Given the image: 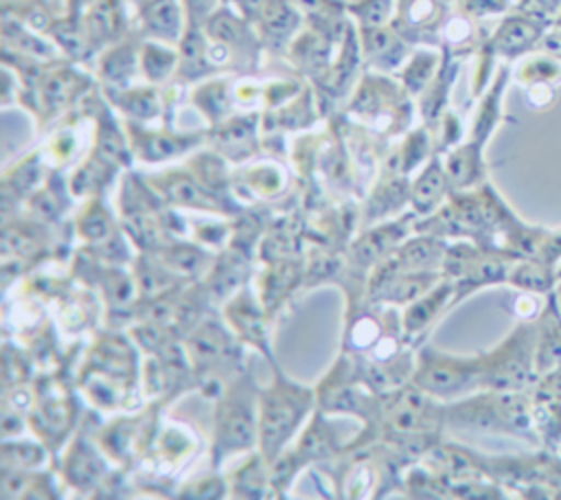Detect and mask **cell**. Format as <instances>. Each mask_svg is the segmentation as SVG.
<instances>
[{"label": "cell", "instance_id": "15", "mask_svg": "<svg viewBox=\"0 0 561 500\" xmlns=\"http://www.w3.org/2000/svg\"><path fill=\"white\" fill-rule=\"evenodd\" d=\"M140 72V44L131 39H118L110 44L99 59V77L105 92L125 90Z\"/></svg>", "mask_w": 561, "mask_h": 500}, {"label": "cell", "instance_id": "11", "mask_svg": "<svg viewBox=\"0 0 561 500\" xmlns=\"http://www.w3.org/2000/svg\"><path fill=\"white\" fill-rule=\"evenodd\" d=\"M535 320V362L537 373H546L561 362V303L557 289L543 296Z\"/></svg>", "mask_w": 561, "mask_h": 500}, {"label": "cell", "instance_id": "3", "mask_svg": "<svg viewBox=\"0 0 561 500\" xmlns=\"http://www.w3.org/2000/svg\"><path fill=\"white\" fill-rule=\"evenodd\" d=\"M259 393L252 368H243L217 395L213 456L221 463L237 452H254L259 447Z\"/></svg>", "mask_w": 561, "mask_h": 500}, {"label": "cell", "instance_id": "27", "mask_svg": "<svg viewBox=\"0 0 561 500\" xmlns=\"http://www.w3.org/2000/svg\"><path fill=\"white\" fill-rule=\"evenodd\" d=\"M535 257L550 263H561V228H550L541 250Z\"/></svg>", "mask_w": 561, "mask_h": 500}, {"label": "cell", "instance_id": "25", "mask_svg": "<svg viewBox=\"0 0 561 500\" xmlns=\"http://www.w3.org/2000/svg\"><path fill=\"white\" fill-rule=\"evenodd\" d=\"M436 64H438V55L436 53H430V50H419L414 53L405 66L401 68V81H403V88L410 92V94H416V92H423L430 81L434 79V70H436Z\"/></svg>", "mask_w": 561, "mask_h": 500}, {"label": "cell", "instance_id": "14", "mask_svg": "<svg viewBox=\"0 0 561 500\" xmlns=\"http://www.w3.org/2000/svg\"><path fill=\"white\" fill-rule=\"evenodd\" d=\"M226 320L232 327V331L250 344H256V349L261 353H265L272 360V355L267 353V333H265V316H263V307L254 300L250 287H241L237 292V296L226 305Z\"/></svg>", "mask_w": 561, "mask_h": 500}, {"label": "cell", "instance_id": "8", "mask_svg": "<svg viewBox=\"0 0 561 500\" xmlns=\"http://www.w3.org/2000/svg\"><path fill=\"white\" fill-rule=\"evenodd\" d=\"M456 303V287L447 276H443L419 298L408 303V309L401 316V329L408 336V340H423V333L430 331L436 318Z\"/></svg>", "mask_w": 561, "mask_h": 500}, {"label": "cell", "instance_id": "13", "mask_svg": "<svg viewBox=\"0 0 561 500\" xmlns=\"http://www.w3.org/2000/svg\"><path fill=\"white\" fill-rule=\"evenodd\" d=\"M208 138H213L217 154L224 158L234 162L248 160L256 154V114L224 118L213 125Z\"/></svg>", "mask_w": 561, "mask_h": 500}, {"label": "cell", "instance_id": "24", "mask_svg": "<svg viewBox=\"0 0 561 500\" xmlns=\"http://www.w3.org/2000/svg\"><path fill=\"white\" fill-rule=\"evenodd\" d=\"M533 425L537 443L548 452L561 450V399H539L533 395Z\"/></svg>", "mask_w": 561, "mask_h": 500}, {"label": "cell", "instance_id": "22", "mask_svg": "<svg viewBox=\"0 0 561 500\" xmlns=\"http://www.w3.org/2000/svg\"><path fill=\"white\" fill-rule=\"evenodd\" d=\"M105 94L127 116V121L145 125L160 114V99L151 86H129Z\"/></svg>", "mask_w": 561, "mask_h": 500}, {"label": "cell", "instance_id": "7", "mask_svg": "<svg viewBox=\"0 0 561 500\" xmlns=\"http://www.w3.org/2000/svg\"><path fill=\"white\" fill-rule=\"evenodd\" d=\"M125 127L129 134L131 149L138 154L140 160H147V162H162V160L182 156L188 149H195L204 143L202 132L175 134L167 127L156 132V129H145L142 123H134V121H127Z\"/></svg>", "mask_w": 561, "mask_h": 500}, {"label": "cell", "instance_id": "2", "mask_svg": "<svg viewBox=\"0 0 561 500\" xmlns=\"http://www.w3.org/2000/svg\"><path fill=\"white\" fill-rule=\"evenodd\" d=\"M316 404V388L289 379L274 362V377L259 393V452L267 465L296 436Z\"/></svg>", "mask_w": 561, "mask_h": 500}, {"label": "cell", "instance_id": "28", "mask_svg": "<svg viewBox=\"0 0 561 500\" xmlns=\"http://www.w3.org/2000/svg\"><path fill=\"white\" fill-rule=\"evenodd\" d=\"M129 2H136V4H138V2H140V0H129Z\"/></svg>", "mask_w": 561, "mask_h": 500}, {"label": "cell", "instance_id": "17", "mask_svg": "<svg viewBox=\"0 0 561 500\" xmlns=\"http://www.w3.org/2000/svg\"><path fill=\"white\" fill-rule=\"evenodd\" d=\"M405 230L408 228L401 226V221H390V224H381L377 228L366 230L348 250L351 263L362 270L370 265H379L403 243Z\"/></svg>", "mask_w": 561, "mask_h": 500}, {"label": "cell", "instance_id": "12", "mask_svg": "<svg viewBox=\"0 0 561 500\" xmlns=\"http://www.w3.org/2000/svg\"><path fill=\"white\" fill-rule=\"evenodd\" d=\"M445 7L440 0H397L392 26L412 44L430 42L427 35L443 31Z\"/></svg>", "mask_w": 561, "mask_h": 500}, {"label": "cell", "instance_id": "23", "mask_svg": "<svg viewBox=\"0 0 561 500\" xmlns=\"http://www.w3.org/2000/svg\"><path fill=\"white\" fill-rule=\"evenodd\" d=\"M178 68V48L158 39L140 42V72L149 83H162Z\"/></svg>", "mask_w": 561, "mask_h": 500}, {"label": "cell", "instance_id": "9", "mask_svg": "<svg viewBox=\"0 0 561 500\" xmlns=\"http://www.w3.org/2000/svg\"><path fill=\"white\" fill-rule=\"evenodd\" d=\"M357 37L362 57L377 70H392L403 66L410 50V42L392 26V22L379 26H359Z\"/></svg>", "mask_w": 561, "mask_h": 500}, {"label": "cell", "instance_id": "10", "mask_svg": "<svg viewBox=\"0 0 561 500\" xmlns=\"http://www.w3.org/2000/svg\"><path fill=\"white\" fill-rule=\"evenodd\" d=\"M138 26L145 39H158V42L178 46L186 29L182 2L180 0H140Z\"/></svg>", "mask_w": 561, "mask_h": 500}, {"label": "cell", "instance_id": "19", "mask_svg": "<svg viewBox=\"0 0 561 500\" xmlns=\"http://www.w3.org/2000/svg\"><path fill=\"white\" fill-rule=\"evenodd\" d=\"M559 283H561V263H550L539 257L515 259L506 281V285L519 292L539 294V296L554 292Z\"/></svg>", "mask_w": 561, "mask_h": 500}, {"label": "cell", "instance_id": "1", "mask_svg": "<svg viewBox=\"0 0 561 500\" xmlns=\"http://www.w3.org/2000/svg\"><path fill=\"white\" fill-rule=\"evenodd\" d=\"M445 425L489 434L519 436L537 443L533 425V393L476 390L445 404Z\"/></svg>", "mask_w": 561, "mask_h": 500}, {"label": "cell", "instance_id": "16", "mask_svg": "<svg viewBox=\"0 0 561 500\" xmlns=\"http://www.w3.org/2000/svg\"><path fill=\"white\" fill-rule=\"evenodd\" d=\"M454 193L447 171H445V162L436 156H432V160L425 164V169L419 173V178L412 182L410 186V204L412 211L421 217L432 215L434 211H438L449 195Z\"/></svg>", "mask_w": 561, "mask_h": 500}, {"label": "cell", "instance_id": "18", "mask_svg": "<svg viewBox=\"0 0 561 500\" xmlns=\"http://www.w3.org/2000/svg\"><path fill=\"white\" fill-rule=\"evenodd\" d=\"M83 26L90 35L94 48L110 46L123 39L127 29L125 0H92L88 4Z\"/></svg>", "mask_w": 561, "mask_h": 500}, {"label": "cell", "instance_id": "21", "mask_svg": "<svg viewBox=\"0 0 561 500\" xmlns=\"http://www.w3.org/2000/svg\"><path fill=\"white\" fill-rule=\"evenodd\" d=\"M105 463L101 456L81 439L66 454V476L75 489H96V482L103 478Z\"/></svg>", "mask_w": 561, "mask_h": 500}, {"label": "cell", "instance_id": "5", "mask_svg": "<svg viewBox=\"0 0 561 500\" xmlns=\"http://www.w3.org/2000/svg\"><path fill=\"white\" fill-rule=\"evenodd\" d=\"M537 377L535 320H519L500 344L482 353V390H530Z\"/></svg>", "mask_w": 561, "mask_h": 500}, {"label": "cell", "instance_id": "4", "mask_svg": "<svg viewBox=\"0 0 561 500\" xmlns=\"http://www.w3.org/2000/svg\"><path fill=\"white\" fill-rule=\"evenodd\" d=\"M410 382L443 404L467 397L482 390V353L456 355L421 344Z\"/></svg>", "mask_w": 561, "mask_h": 500}, {"label": "cell", "instance_id": "26", "mask_svg": "<svg viewBox=\"0 0 561 500\" xmlns=\"http://www.w3.org/2000/svg\"><path fill=\"white\" fill-rule=\"evenodd\" d=\"M186 26H204V22L224 4V0H180Z\"/></svg>", "mask_w": 561, "mask_h": 500}, {"label": "cell", "instance_id": "6", "mask_svg": "<svg viewBox=\"0 0 561 500\" xmlns=\"http://www.w3.org/2000/svg\"><path fill=\"white\" fill-rule=\"evenodd\" d=\"M186 357L193 368V377L199 384L221 386V373L226 364L241 362V349L232 340V333L215 318L199 320L186 336ZM224 388V386H221Z\"/></svg>", "mask_w": 561, "mask_h": 500}, {"label": "cell", "instance_id": "20", "mask_svg": "<svg viewBox=\"0 0 561 500\" xmlns=\"http://www.w3.org/2000/svg\"><path fill=\"white\" fill-rule=\"evenodd\" d=\"M333 434L335 432L331 430L324 412L318 410L311 417L309 425L305 428L302 436L291 447V452L296 454V458L300 461L302 467L307 463H313V461H324V458H329V456H333L337 452V441H335Z\"/></svg>", "mask_w": 561, "mask_h": 500}]
</instances>
